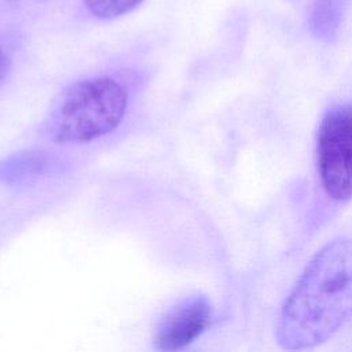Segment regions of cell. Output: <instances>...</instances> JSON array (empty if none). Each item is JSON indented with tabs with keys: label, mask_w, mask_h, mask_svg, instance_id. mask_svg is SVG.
<instances>
[{
	"label": "cell",
	"mask_w": 352,
	"mask_h": 352,
	"mask_svg": "<svg viewBox=\"0 0 352 352\" xmlns=\"http://www.w3.org/2000/svg\"><path fill=\"white\" fill-rule=\"evenodd\" d=\"M352 319V241L326 243L287 296L276 324L285 349H305L329 340Z\"/></svg>",
	"instance_id": "6da1fadb"
},
{
	"label": "cell",
	"mask_w": 352,
	"mask_h": 352,
	"mask_svg": "<svg viewBox=\"0 0 352 352\" xmlns=\"http://www.w3.org/2000/svg\"><path fill=\"white\" fill-rule=\"evenodd\" d=\"M128 107V92L110 77L80 80L67 87L45 122L51 140L88 143L114 131Z\"/></svg>",
	"instance_id": "7a4b0ae2"
},
{
	"label": "cell",
	"mask_w": 352,
	"mask_h": 352,
	"mask_svg": "<svg viewBox=\"0 0 352 352\" xmlns=\"http://www.w3.org/2000/svg\"><path fill=\"white\" fill-rule=\"evenodd\" d=\"M316 168L326 194L352 198V104H337L323 116L316 135Z\"/></svg>",
	"instance_id": "3957f363"
},
{
	"label": "cell",
	"mask_w": 352,
	"mask_h": 352,
	"mask_svg": "<svg viewBox=\"0 0 352 352\" xmlns=\"http://www.w3.org/2000/svg\"><path fill=\"white\" fill-rule=\"evenodd\" d=\"M212 307L202 294L179 301L160 322L154 345L160 351H177L194 342L209 326Z\"/></svg>",
	"instance_id": "277c9868"
},
{
	"label": "cell",
	"mask_w": 352,
	"mask_h": 352,
	"mask_svg": "<svg viewBox=\"0 0 352 352\" xmlns=\"http://www.w3.org/2000/svg\"><path fill=\"white\" fill-rule=\"evenodd\" d=\"M345 12V0H314L309 29L316 38L331 41L338 36Z\"/></svg>",
	"instance_id": "5b68a950"
},
{
	"label": "cell",
	"mask_w": 352,
	"mask_h": 352,
	"mask_svg": "<svg viewBox=\"0 0 352 352\" xmlns=\"http://www.w3.org/2000/svg\"><path fill=\"white\" fill-rule=\"evenodd\" d=\"M142 0H85L87 8L102 19H111L128 14Z\"/></svg>",
	"instance_id": "8992f818"
},
{
	"label": "cell",
	"mask_w": 352,
	"mask_h": 352,
	"mask_svg": "<svg viewBox=\"0 0 352 352\" xmlns=\"http://www.w3.org/2000/svg\"><path fill=\"white\" fill-rule=\"evenodd\" d=\"M8 66H10V60H8L7 55L0 50V81L6 76V73L8 70Z\"/></svg>",
	"instance_id": "52a82bcc"
}]
</instances>
